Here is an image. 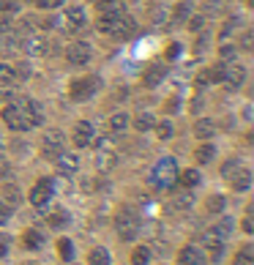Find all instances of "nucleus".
Returning <instances> with one entry per match:
<instances>
[{"instance_id":"nucleus-50","label":"nucleus","mask_w":254,"mask_h":265,"mask_svg":"<svg viewBox=\"0 0 254 265\" xmlns=\"http://www.w3.org/2000/svg\"><path fill=\"white\" fill-rule=\"evenodd\" d=\"M205 47H208V33H200V41H197V50H205Z\"/></svg>"},{"instance_id":"nucleus-31","label":"nucleus","mask_w":254,"mask_h":265,"mask_svg":"<svg viewBox=\"0 0 254 265\" xmlns=\"http://www.w3.org/2000/svg\"><path fill=\"white\" fill-rule=\"evenodd\" d=\"M150 257H153V252L148 246H137L131 252V265H150Z\"/></svg>"},{"instance_id":"nucleus-11","label":"nucleus","mask_w":254,"mask_h":265,"mask_svg":"<svg viewBox=\"0 0 254 265\" xmlns=\"http://www.w3.org/2000/svg\"><path fill=\"white\" fill-rule=\"evenodd\" d=\"M178 265H205V254L200 246H183L178 254Z\"/></svg>"},{"instance_id":"nucleus-34","label":"nucleus","mask_w":254,"mask_h":265,"mask_svg":"<svg viewBox=\"0 0 254 265\" xmlns=\"http://www.w3.org/2000/svg\"><path fill=\"white\" fill-rule=\"evenodd\" d=\"M194 156H197V162H200V164H208V162H213V156H216V148H213V145H200Z\"/></svg>"},{"instance_id":"nucleus-6","label":"nucleus","mask_w":254,"mask_h":265,"mask_svg":"<svg viewBox=\"0 0 254 265\" xmlns=\"http://www.w3.org/2000/svg\"><path fill=\"white\" fill-rule=\"evenodd\" d=\"M63 150H66V137H63V131H47L44 140H41V153L47 159H58Z\"/></svg>"},{"instance_id":"nucleus-24","label":"nucleus","mask_w":254,"mask_h":265,"mask_svg":"<svg viewBox=\"0 0 254 265\" xmlns=\"http://www.w3.org/2000/svg\"><path fill=\"white\" fill-rule=\"evenodd\" d=\"M192 203H194V197L192 194H189V189L186 191H180V194H175V197H172V203H170V208H172V211H189V208H192Z\"/></svg>"},{"instance_id":"nucleus-2","label":"nucleus","mask_w":254,"mask_h":265,"mask_svg":"<svg viewBox=\"0 0 254 265\" xmlns=\"http://www.w3.org/2000/svg\"><path fill=\"white\" fill-rule=\"evenodd\" d=\"M150 183L153 186H175L178 183V164H175V159L172 156H164V159H158L156 167H153V172H150Z\"/></svg>"},{"instance_id":"nucleus-20","label":"nucleus","mask_w":254,"mask_h":265,"mask_svg":"<svg viewBox=\"0 0 254 265\" xmlns=\"http://www.w3.org/2000/svg\"><path fill=\"white\" fill-rule=\"evenodd\" d=\"M115 25H118V14H99V22H96V30L104 36H112L115 33Z\"/></svg>"},{"instance_id":"nucleus-12","label":"nucleus","mask_w":254,"mask_h":265,"mask_svg":"<svg viewBox=\"0 0 254 265\" xmlns=\"http://www.w3.org/2000/svg\"><path fill=\"white\" fill-rule=\"evenodd\" d=\"M137 33V19L134 17H129V14H121L118 17V25H115V38H129V36H134Z\"/></svg>"},{"instance_id":"nucleus-35","label":"nucleus","mask_w":254,"mask_h":265,"mask_svg":"<svg viewBox=\"0 0 254 265\" xmlns=\"http://www.w3.org/2000/svg\"><path fill=\"white\" fill-rule=\"evenodd\" d=\"M58 252H60V257H63L66 262L74 260V246H71L68 238H60V240H58Z\"/></svg>"},{"instance_id":"nucleus-48","label":"nucleus","mask_w":254,"mask_h":265,"mask_svg":"<svg viewBox=\"0 0 254 265\" xmlns=\"http://www.w3.org/2000/svg\"><path fill=\"white\" fill-rule=\"evenodd\" d=\"M178 55H180V44H170V50H167V58H170V60H175Z\"/></svg>"},{"instance_id":"nucleus-42","label":"nucleus","mask_w":254,"mask_h":265,"mask_svg":"<svg viewBox=\"0 0 254 265\" xmlns=\"http://www.w3.org/2000/svg\"><path fill=\"white\" fill-rule=\"evenodd\" d=\"M224 3H227V0H208V3H205V11H208V14H219V11H224Z\"/></svg>"},{"instance_id":"nucleus-3","label":"nucleus","mask_w":254,"mask_h":265,"mask_svg":"<svg viewBox=\"0 0 254 265\" xmlns=\"http://www.w3.org/2000/svg\"><path fill=\"white\" fill-rule=\"evenodd\" d=\"M115 230H118V235H121L123 240H134L140 235V216H137V211H134L131 205H126V208L118 211Z\"/></svg>"},{"instance_id":"nucleus-47","label":"nucleus","mask_w":254,"mask_h":265,"mask_svg":"<svg viewBox=\"0 0 254 265\" xmlns=\"http://www.w3.org/2000/svg\"><path fill=\"white\" fill-rule=\"evenodd\" d=\"M251 44H254V36H251V30H246L241 38V50H251Z\"/></svg>"},{"instance_id":"nucleus-33","label":"nucleus","mask_w":254,"mask_h":265,"mask_svg":"<svg viewBox=\"0 0 254 265\" xmlns=\"http://www.w3.org/2000/svg\"><path fill=\"white\" fill-rule=\"evenodd\" d=\"M205 208H208V213H221L227 208V200H224V194H213V197H208V203H205Z\"/></svg>"},{"instance_id":"nucleus-46","label":"nucleus","mask_w":254,"mask_h":265,"mask_svg":"<svg viewBox=\"0 0 254 265\" xmlns=\"http://www.w3.org/2000/svg\"><path fill=\"white\" fill-rule=\"evenodd\" d=\"M38 9H58V6H63V0H36Z\"/></svg>"},{"instance_id":"nucleus-45","label":"nucleus","mask_w":254,"mask_h":265,"mask_svg":"<svg viewBox=\"0 0 254 265\" xmlns=\"http://www.w3.org/2000/svg\"><path fill=\"white\" fill-rule=\"evenodd\" d=\"M0 9H3L6 14H11V11L17 14L19 11V0H3V3H0Z\"/></svg>"},{"instance_id":"nucleus-43","label":"nucleus","mask_w":254,"mask_h":265,"mask_svg":"<svg viewBox=\"0 0 254 265\" xmlns=\"http://www.w3.org/2000/svg\"><path fill=\"white\" fill-rule=\"evenodd\" d=\"M189 30H194V33H202V28H205V17H189Z\"/></svg>"},{"instance_id":"nucleus-1","label":"nucleus","mask_w":254,"mask_h":265,"mask_svg":"<svg viewBox=\"0 0 254 265\" xmlns=\"http://www.w3.org/2000/svg\"><path fill=\"white\" fill-rule=\"evenodd\" d=\"M3 120L14 131H30L36 123H41L38 104H33L30 99H14L9 107L3 109Z\"/></svg>"},{"instance_id":"nucleus-7","label":"nucleus","mask_w":254,"mask_h":265,"mask_svg":"<svg viewBox=\"0 0 254 265\" xmlns=\"http://www.w3.org/2000/svg\"><path fill=\"white\" fill-rule=\"evenodd\" d=\"M66 58H68V63H74V66H88L90 58H93V50H90V44H85V41H74V44L66 47Z\"/></svg>"},{"instance_id":"nucleus-15","label":"nucleus","mask_w":254,"mask_h":265,"mask_svg":"<svg viewBox=\"0 0 254 265\" xmlns=\"http://www.w3.org/2000/svg\"><path fill=\"white\" fill-rule=\"evenodd\" d=\"M233 230H235V219H233V216H221V219L211 227V232L216 238H221V240H227L229 235H233Z\"/></svg>"},{"instance_id":"nucleus-32","label":"nucleus","mask_w":254,"mask_h":265,"mask_svg":"<svg viewBox=\"0 0 254 265\" xmlns=\"http://www.w3.org/2000/svg\"><path fill=\"white\" fill-rule=\"evenodd\" d=\"M235 265H254V246L246 244L241 252L235 254Z\"/></svg>"},{"instance_id":"nucleus-38","label":"nucleus","mask_w":254,"mask_h":265,"mask_svg":"<svg viewBox=\"0 0 254 265\" xmlns=\"http://www.w3.org/2000/svg\"><path fill=\"white\" fill-rule=\"evenodd\" d=\"M241 167H243V164H241V159H229V162H224V167H221V175H224V178L229 181L238 170H241Z\"/></svg>"},{"instance_id":"nucleus-37","label":"nucleus","mask_w":254,"mask_h":265,"mask_svg":"<svg viewBox=\"0 0 254 265\" xmlns=\"http://www.w3.org/2000/svg\"><path fill=\"white\" fill-rule=\"evenodd\" d=\"M0 85H17L14 82V66H9V63H0Z\"/></svg>"},{"instance_id":"nucleus-40","label":"nucleus","mask_w":254,"mask_h":265,"mask_svg":"<svg viewBox=\"0 0 254 265\" xmlns=\"http://www.w3.org/2000/svg\"><path fill=\"white\" fill-rule=\"evenodd\" d=\"M243 25V19L241 17H233V19H227V25H224V30H221V38H227L229 33H233V30H238Z\"/></svg>"},{"instance_id":"nucleus-4","label":"nucleus","mask_w":254,"mask_h":265,"mask_svg":"<svg viewBox=\"0 0 254 265\" xmlns=\"http://www.w3.org/2000/svg\"><path fill=\"white\" fill-rule=\"evenodd\" d=\"M96 91H101V79L99 77H82V79H74L68 87L71 99L74 101H88L96 96Z\"/></svg>"},{"instance_id":"nucleus-29","label":"nucleus","mask_w":254,"mask_h":265,"mask_svg":"<svg viewBox=\"0 0 254 265\" xmlns=\"http://www.w3.org/2000/svg\"><path fill=\"white\" fill-rule=\"evenodd\" d=\"M156 126V118H153V112H140L137 120H134V128L137 131H150V128Z\"/></svg>"},{"instance_id":"nucleus-52","label":"nucleus","mask_w":254,"mask_h":265,"mask_svg":"<svg viewBox=\"0 0 254 265\" xmlns=\"http://www.w3.org/2000/svg\"><path fill=\"white\" fill-rule=\"evenodd\" d=\"M243 230L249 232V235H251V232H254V224H251V219H243Z\"/></svg>"},{"instance_id":"nucleus-39","label":"nucleus","mask_w":254,"mask_h":265,"mask_svg":"<svg viewBox=\"0 0 254 265\" xmlns=\"http://www.w3.org/2000/svg\"><path fill=\"white\" fill-rule=\"evenodd\" d=\"M28 77H30V66L28 63H17L14 66V82H25Z\"/></svg>"},{"instance_id":"nucleus-26","label":"nucleus","mask_w":254,"mask_h":265,"mask_svg":"<svg viewBox=\"0 0 254 265\" xmlns=\"http://www.w3.org/2000/svg\"><path fill=\"white\" fill-rule=\"evenodd\" d=\"M88 265H112V257H109V252L104 246H99V249H93V252H90Z\"/></svg>"},{"instance_id":"nucleus-25","label":"nucleus","mask_w":254,"mask_h":265,"mask_svg":"<svg viewBox=\"0 0 254 265\" xmlns=\"http://www.w3.org/2000/svg\"><path fill=\"white\" fill-rule=\"evenodd\" d=\"M22 244H25V249H41L44 246V232H38V230H28L25 235H22Z\"/></svg>"},{"instance_id":"nucleus-10","label":"nucleus","mask_w":254,"mask_h":265,"mask_svg":"<svg viewBox=\"0 0 254 265\" xmlns=\"http://www.w3.org/2000/svg\"><path fill=\"white\" fill-rule=\"evenodd\" d=\"M202 244H205V249H208L211 262H219L221 257H224V240L216 238L213 232H205V235H202Z\"/></svg>"},{"instance_id":"nucleus-9","label":"nucleus","mask_w":254,"mask_h":265,"mask_svg":"<svg viewBox=\"0 0 254 265\" xmlns=\"http://www.w3.org/2000/svg\"><path fill=\"white\" fill-rule=\"evenodd\" d=\"M93 137H96V128H93V123H88V120H79V123L74 126V142H77V148L93 145Z\"/></svg>"},{"instance_id":"nucleus-22","label":"nucleus","mask_w":254,"mask_h":265,"mask_svg":"<svg viewBox=\"0 0 254 265\" xmlns=\"http://www.w3.org/2000/svg\"><path fill=\"white\" fill-rule=\"evenodd\" d=\"M192 11H194V6L192 3H189V0H183V3H178L175 6V11H172V25H183V22L189 19V17H192Z\"/></svg>"},{"instance_id":"nucleus-28","label":"nucleus","mask_w":254,"mask_h":265,"mask_svg":"<svg viewBox=\"0 0 254 265\" xmlns=\"http://www.w3.org/2000/svg\"><path fill=\"white\" fill-rule=\"evenodd\" d=\"M178 181H180V186L183 189H194V186H200V172L197 170H186V172H178Z\"/></svg>"},{"instance_id":"nucleus-30","label":"nucleus","mask_w":254,"mask_h":265,"mask_svg":"<svg viewBox=\"0 0 254 265\" xmlns=\"http://www.w3.org/2000/svg\"><path fill=\"white\" fill-rule=\"evenodd\" d=\"M126 126H129V115H126V112H115V115L109 118V131L112 134L126 131Z\"/></svg>"},{"instance_id":"nucleus-27","label":"nucleus","mask_w":254,"mask_h":265,"mask_svg":"<svg viewBox=\"0 0 254 265\" xmlns=\"http://www.w3.org/2000/svg\"><path fill=\"white\" fill-rule=\"evenodd\" d=\"M68 222H71V216H68V211H63V208H58V211L50 213V227H55V230L68 227Z\"/></svg>"},{"instance_id":"nucleus-5","label":"nucleus","mask_w":254,"mask_h":265,"mask_svg":"<svg viewBox=\"0 0 254 265\" xmlns=\"http://www.w3.org/2000/svg\"><path fill=\"white\" fill-rule=\"evenodd\" d=\"M52 194H55V181L52 178H41L33 189H30V203H33V208H38V211H44V208L50 205Z\"/></svg>"},{"instance_id":"nucleus-41","label":"nucleus","mask_w":254,"mask_h":265,"mask_svg":"<svg viewBox=\"0 0 254 265\" xmlns=\"http://www.w3.org/2000/svg\"><path fill=\"white\" fill-rule=\"evenodd\" d=\"M93 142H96V150H115V140L112 137H99Z\"/></svg>"},{"instance_id":"nucleus-54","label":"nucleus","mask_w":254,"mask_h":265,"mask_svg":"<svg viewBox=\"0 0 254 265\" xmlns=\"http://www.w3.org/2000/svg\"><path fill=\"white\" fill-rule=\"evenodd\" d=\"M3 254H6V246H3V244H0V257H3Z\"/></svg>"},{"instance_id":"nucleus-18","label":"nucleus","mask_w":254,"mask_h":265,"mask_svg":"<svg viewBox=\"0 0 254 265\" xmlns=\"http://www.w3.org/2000/svg\"><path fill=\"white\" fill-rule=\"evenodd\" d=\"M22 47H25L28 55H47V47L50 44H47L41 36H28L25 41H22Z\"/></svg>"},{"instance_id":"nucleus-13","label":"nucleus","mask_w":254,"mask_h":265,"mask_svg":"<svg viewBox=\"0 0 254 265\" xmlns=\"http://www.w3.org/2000/svg\"><path fill=\"white\" fill-rule=\"evenodd\" d=\"M85 22H88V17H85V11L79 9V6H71V9H66V19H63L66 30H79V28H85Z\"/></svg>"},{"instance_id":"nucleus-53","label":"nucleus","mask_w":254,"mask_h":265,"mask_svg":"<svg viewBox=\"0 0 254 265\" xmlns=\"http://www.w3.org/2000/svg\"><path fill=\"white\" fill-rule=\"evenodd\" d=\"M9 172V164H6V159H0V175H6Z\"/></svg>"},{"instance_id":"nucleus-17","label":"nucleus","mask_w":254,"mask_h":265,"mask_svg":"<svg viewBox=\"0 0 254 265\" xmlns=\"http://www.w3.org/2000/svg\"><path fill=\"white\" fill-rule=\"evenodd\" d=\"M229 186H233L235 191H249L251 189V172L246 170V167H241V170L229 178Z\"/></svg>"},{"instance_id":"nucleus-36","label":"nucleus","mask_w":254,"mask_h":265,"mask_svg":"<svg viewBox=\"0 0 254 265\" xmlns=\"http://www.w3.org/2000/svg\"><path fill=\"white\" fill-rule=\"evenodd\" d=\"M153 128H156V137H158V140H170L172 134H175V128H172L170 120H161V123H156Z\"/></svg>"},{"instance_id":"nucleus-51","label":"nucleus","mask_w":254,"mask_h":265,"mask_svg":"<svg viewBox=\"0 0 254 265\" xmlns=\"http://www.w3.org/2000/svg\"><path fill=\"white\" fill-rule=\"evenodd\" d=\"M178 104H180V101L175 99V96H172V99L167 101V109H170V112H175V109H178Z\"/></svg>"},{"instance_id":"nucleus-44","label":"nucleus","mask_w":254,"mask_h":265,"mask_svg":"<svg viewBox=\"0 0 254 265\" xmlns=\"http://www.w3.org/2000/svg\"><path fill=\"white\" fill-rule=\"evenodd\" d=\"M221 58H224V60H235V55H238V50H235V44H224V47H221Z\"/></svg>"},{"instance_id":"nucleus-8","label":"nucleus","mask_w":254,"mask_h":265,"mask_svg":"<svg viewBox=\"0 0 254 265\" xmlns=\"http://www.w3.org/2000/svg\"><path fill=\"white\" fill-rule=\"evenodd\" d=\"M229 91H238V87H243L246 82V66H241V63H224V79H221Z\"/></svg>"},{"instance_id":"nucleus-49","label":"nucleus","mask_w":254,"mask_h":265,"mask_svg":"<svg viewBox=\"0 0 254 265\" xmlns=\"http://www.w3.org/2000/svg\"><path fill=\"white\" fill-rule=\"evenodd\" d=\"M9 219H11V211H9L6 205H0V224H6Z\"/></svg>"},{"instance_id":"nucleus-16","label":"nucleus","mask_w":254,"mask_h":265,"mask_svg":"<svg viewBox=\"0 0 254 265\" xmlns=\"http://www.w3.org/2000/svg\"><path fill=\"white\" fill-rule=\"evenodd\" d=\"M0 200H3L0 205H6L9 211H14V208H17V205L22 203V194H19V189H17V186L6 183V186H3V191H0Z\"/></svg>"},{"instance_id":"nucleus-19","label":"nucleus","mask_w":254,"mask_h":265,"mask_svg":"<svg viewBox=\"0 0 254 265\" xmlns=\"http://www.w3.org/2000/svg\"><path fill=\"white\" fill-rule=\"evenodd\" d=\"M164 77H167V69L164 66H150L145 71V77H142V85H145V87H156Z\"/></svg>"},{"instance_id":"nucleus-21","label":"nucleus","mask_w":254,"mask_h":265,"mask_svg":"<svg viewBox=\"0 0 254 265\" xmlns=\"http://www.w3.org/2000/svg\"><path fill=\"white\" fill-rule=\"evenodd\" d=\"M115 164H118L115 150H99V153H96V167H99L101 172H109Z\"/></svg>"},{"instance_id":"nucleus-23","label":"nucleus","mask_w":254,"mask_h":265,"mask_svg":"<svg viewBox=\"0 0 254 265\" xmlns=\"http://www.w3.org/2000/svg\"><path fill=\"white\" fill-rule=\"evenodd\" d=\"M213 134H216V126H213L208 118H200V120L194 123V137H200V140H211Z\"/></svg>"},{"instance_id":"nucleus-14","label":"nucleus","mask_w":254,"mask_h":265,"mask_svg":"<svg viewBox=\"0 0 254 265\" xmlns=\"http://www.w3.org/2000/svg\"><path fill=\"white\" fill-rule=\"evenodd\" d=\"M55 162H58V172H63V175H74L79 170V156L68 153V150H63Z\"/></svg>"}]
</instances>
